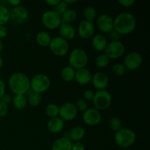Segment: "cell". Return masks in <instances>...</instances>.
<instances>
[{
	"instance_id": "1",
	"label": "cell",
	"mask_w": 150,
	"mask_h": 150,
	"mask_svg": "<svg viewBox=\"0 0 150 150\" xmlns=\"http://www.w3.org/2000/svg\"><path fill=\"white\" fill-rule=\"evenodd\" d=\"M136 27V19L133 14L123 12L114 19V29L120 35H127L132 33Z\"/></svg>"
},
{
	"instance_id": "2",
	"label": "cell",
	"mask_w": 150,
	"mask_h": 150,
	"mask_svg": "<svg viewBox=\"0 0 150 150\" xmlns=\"http://www.w3.org/2000/svg\"><path fill=\"white\" fill-rule=\"evenodd\" d=\"M8 84L10 90L16 95H25L30 89V80L26 74L20 72L10 76Z\"/></svg>"
},
{
	"instance_id": "3",
	"label": "cell",
	"mask_w": 150,
	"mask_h": 150,
	"mask_svg": "<svg viewBox=\"0 0 150 150\" xmlns=\"http://www.w3.org/2000/svg\"><path fill=\"white\" fill-rule=\"evenodd\" d=\"M89 57L83 49L77 48L73 49L69 54L68 63L75 70L84 68L88 64Z\"/></svg>"
},
{
	"instance_id": "4",
	"label": "cell",
	"mask_w": 150,
	"mask_h": 150,
	"mask_svg": "<svg viewBox=\"0 0 150 150\" xmlns=\"http://www.w3.org/2000/svg\"><path fill=\"white\" fill-rule=\"evenodd\" d=\"M136 134L129 128H121L114 135L115 143L121 148H128L136 142Z\"/></svg>"
},
{
	"instance_id": "5",
	"label": "cell",
	"mask_w": 150,
	"mask_h": 150,
	"mask_svg": "<svg viewBox=\"0 0 150 150\" xmlns=\"http://www.w3.org/2000/svg\"><path fill=\"white\" fill-rule=\"evenodd\" d=\"M51 86V79L47 75L39 73L32 77L30 80V89L37 93H43Z\"/></svg>"
},
{
	"instance_id": "6",
	"label": "cell",
	"mask_w": 150,
	"mask_h": 150,
	"mask_svg": "<svg viewBox=\"0 0 150 150\" xmlns=\"http://www.w3.org/2000/svg\"><path fill=\"white\" fill-rule=\"evenodd\" d=\"M92 101L95 108L98 111H103L109 108L112 101V98L111 94L105 89L98 90L95 92Z\"/></svg>"
},
{
	"instance_id": "7",
	"label": "cell",
	"mask_w": 150,
	"mask_h": 150,
	"mask_svg": "<svg viewBox=\"0 0 150 150\" xmlns=\"http://www.w3.org/2000/svg\"><path fill=\"white\" fill-rule=\"evenodd\" d=\"M48 47L51 52L59 57H62L67 55L70 48L68 41L60 38L59 36L51 38Z\"/></svg>"
},
{
	"instance_id": "8",
	"label": "cell",
	"mask_w": 150,
	"mask_h": 150,
	"mask_svg": "<svg viewBox=\"0 0 150 150\" xmlns=\"http://www.w3.org/2000/svg\"><path fill=\"white\" fill-rule=\"evenodd\" d=\"M42 23L45 28L51 30H54L59 27L62 22L61 16L58 14L55 10H47L42 14Z\"/></svg>"
},
{
	"instance_id": "9",
	"label": "cell",
	"mask_w": 150,
	"mask_h": 150,
	"mask_svg": "<svg viewBox=\"0 0 150 150\" xmlns=\"http://www.w3.org/2000/svg\"><path fill=\"white\" fill-rule=\"evenodd\" d=\"M104 51L109 59H116L122 57L125 51V47L121 41H111Z\"/></svg>"
},
{
	"instance_id": "10",
	"label": "cell",
	"mask_w": 150,
	"mask_h": 150,
	"mask_svg": "<svg viewBox=\"0 0 150 150\" xmlns=\"http://www.w3.org/2000/svg\"><path fill=\"white\" fill-rule=\"evenodd\" d=\"M29 13L27 9L21 5L17 6L10 11V20L13 24L20 25L29 18Z\"/></svg>"
},
{
	"instance_id": "11",
	"label": "cell",
	"mask_w": 150,
	"mask_h": 150,
	"mask_svg": "<svg viewBox=\"0 0 150 150\" xmlns=\"http://www.w3.org/2000/svg\"><path fill=\"white\" fill-rule=\"evenodd\" d=\"M143 62V57L142 54L136 51L130 52L125 56L124 59V65L129 70H136L139 69Z\"/></svg>"
},
{
	"instance_id": "12",
	"label": "cell",
	"mask_w": 150,
	"mask_h": 150,
	"mask_svg": "<svg viewBox=\"0 0 150 150\" xmlns=\"http://www.w3.org/2000/svg\"><path fill=\"white\" fill-rule=\"evenodd\" d=\"M78 110L72 103H65L59 107V117L63 121H72L77 117Z\"/></svg>"
},
{
	"instance_id": "13",
	"label": "cell",
	"mask_w": 150,
	"mask_h": 150,
	"mask_svg": "<svg viewBox=\"0 0 150 150\" xmlns=\"http://www.w3.org/2000/svg\"><path fill=\"white\" fill-rule=\"evenodd\" d=\"M98 29L103 33H109L114 29V18L107 14H101L96 18Z\"/></svg>"
},
{
	"instance_id": "14",
	"label": "cell",
	"mask_w": 150,
	"mask_h": 150,
	"mask_svg": "<svg viewBox=\"0 0 150 150\" xmlns=\"http://www.w3.org/2000/svg\"><path fill=\"white\" fill-rule=\"evenodd\" d=\"M83 122L89 126H95L99 124L102 119L100 111L96 108H87L83 112Z\"/></svg>"
},
{
	"instance_id": "15",
	"label": "cell",
	"mask_w": 150,
	"mask_h": 150,
	"mask_svg": "<svg viewBox=\"0 0 150 150\" xmlns=\"http://www.w3.org/2000/svg\"><path fill=\"white\" fill-rule=\"evenodd\" d=\"M95 31V26L91 21L82 20L78 26V35L81 39H89L93 37Z\"/></svg>"
},
{
	"instance_id": "16",
	"label": "cell",
	"mask_w": 150,
	"mask_h": 150,
	"mask_svg": "<svg viewBox=\"0 0 150 150\" xmlns=\"http://www.w3.org/2000/svg\"><path fill=\"white\" fill-rule=\"evenodd\" d=\"M92 82L93 86L98 90H104L108 86L109 79L108 76L103 72H97L92 75Z\"/></svg>"
},
{
	"instance_id": "17",
	"label": "cell",
	"mask_w": 150,
	"mask_h": 150,
	"mask_svg": "<svg viewBox=\"0 0 150 150\" xmlns=\"http://www.w3.org/2000/svg\"><path fill=\"white\" fill-rule=\"evenodd\" d=\"M92 74L89 69L81 68L76 70L75 74V80L78 83L81 85H87L92 82Z\"/></svg>"
},
{
	"instance_id": "18",
	"label": "cell",
	"mask_w": 150,
	"mask_h": 150,
	"mask_svg": "<svg viewBox=\"0 0 150 150\" xmlns=\"http://www.w3.org/2000/svg\"><path fill=\"white\" fill-rule=\"evenodd\" d=\"M58 29L59 37L65 40H70L76 36V29L73 25L70 24V23H62Z\"/></svg>"
},
{
	"instance_id": "19",
	"label": "cell",
	"mask_w": 150,
	"mask_h": 150,
	"mask_svg": "<svg viewBox=\"0 0 150 150\" xmlns=\"http://www.w3.org/2000/svg\"><path fill=\"white\" fill-rule=\"evenodd\" d=\"M64 126V122L59 117L51 118L47 124V128L51 133H59L62 131Z\"/></svg>"
},
{
	"instance_id": "20",
	"label": "cell",
	"mask_w": 150,
	"mask_h": 150,
	"mask_svg": "<svg viewBox=\"0 0 150 150\" xmlns=\"http://www.w3.org/2000/svg\"><path fill=\"white\" fill-rule=\"evenodd\" d=\"M92 45L97 51H103L108 45V40L103 35L98 34L92 37Z\"/></svg>"
},
{
	"instance_id": "21",
	"label": "cell",
	"mask_w": 150,
	"mask_h": 150,
	"mask_svg": "<svg viewBox=\"0 0 150 150\" xmlns=\"http://www.w3.org/2000/svg\"><path fill=\"white\" fill-rule=\"evenodd\" d=\"M73 142L68 139V137L59 138L54 141L51 146V150H72Z\"/></svg>"
},
{
	"instance_id": "22",
	"label": "cell",
	"mask_w": 150,
	"mask_h": 150,
	"mask_svg": "<svg viewBox=\"0 0 150 150\" xmlns=\"http://www.w3.org/2000/svg\"><path fill=\"white\" fill-rule=\"evenodd\" d=\"M85 136V130L82 127L77 126L71 129L68 133L67 137L71 142H80Z\"/></svg>"
},
{
	"instance_id": "23",
	"label": "cell",
	"mask_w": 150,
	"mask_h": 150,
	"mask_svg": "<svg viewBox=\"0 0 150 150\" xmlns=\"http://www.w3.org/2000/svg\"><path fill=\"white\" fill-rule=\"evenodd\" d=\"M13 107L17 110H23L27 105V98L26 95H15L12 99Z\"/></svg>"
},
{
	"instance_id": "24",
	"label": "cell",
	"mask_w": 150,
	"mask_h": 150,
	"mask_svg": "<svg viewBox=\"0 0 150 150\" xmlns=\"http://www.w3.org/2000/svg\"><path fill=\"white\" fill-rule=\"evenodd\" d=\"M35 39H36L37 43L42 47H48L51 40L50 35L45 31H42L37 34Z\"/></svg>"
},
{
	"instance_id": "25",
	"label": "cell",
	"mask_w": 150,
	"mask_h": 150,
	"mask_svg": "<svg viewBox=\"0 0 150 150\" xmlns=\"http://www.w3.org/2000/svg\"><path fill=\"white\" fill-rule=\"evenodd\" d=\"M28 95L27 103L32 107H37L42 102V96L41 94L32 92L29 89L26 93Z\"/></svg>"
},
{
	"instance_id": "26",
	"label": "cell",
	"mask_w": 150,
	"mask_h": 150,
	"mask_svg": "<svg viewBox=\"0 0 150 150\" xmlns=\"http://www.w3.org/2000/svg\"><path fill=\"white\" fill-rule=\"evenodd\" d=\"M75 74H76V70L70 66L64 67L62 69L61 73H60V76H61L62 80L67 82H70L74 80Z\"/></svg>"
},
{
	"instance_id": "27",
	"label": "cell",
	"mask_w": 150,
	"mask_h": 150,
	"mask_svg": "<svg viewBox=\"0 0 150 150\" xmlns=\"http://www.w3.org/2000/svg\"><path fill=\"white\" fill-rule=\"evenodd\" d=\"M62 22L65 23H70L74 22L77 18V13L75 10L73 9H68L62 16Z\"/></svg>"
},
{
	"instance_id": "28",
	"label": "cell",
	"mask_w": 150,
	"mask_h": 150,
	"mask_svg": "<svg viewBox=\"0 0 150 150\" xmlns=\"http://www.w3.org/2000/svg\"><path fill=\"white\" fill-rule=\"evenodd\" d=\"M10 21V10L4 4H0V26H5Z\"/></svg>"
},
{
	"instance_id": "29",
	"label": "cell",
	"mask_w": 150,
	"mask_h": 150,
	"mask_svg": "<svg viewBox=\"0 0 150 150\" xmlns=\"http://www.w3.org/2000/svg\"><path fill=\"white\" fill-rule=\"evenodd\" d=\"M59 107L55 103H49L45 106V112L48 117L51 118H54L59 116Z\"/></svg>"
},
{
	"instance_id": "30",
	"label": "cell",
	"mask_w": 150,
	"mask_h": 150,
	"mask_svg": "<svg viewBox=\"0 0 150 150\" xmlns=\"http://www.w3.org/2000/svg\"><path fill=\"white\" fill-rule=\"evenodd\" d=\"M83 17L84 20L92 22V21L97 18V10L92 6H88L83 10Z\"/></svg>"
},
{
	"instance_id": "31",
	"label": "cell",
	"mask_w": 150,
	"mask_h": 150,
	"mask_svg": "<svg viewBox=\"0 0 150 150\" xmlns=\"http://www.w3.org/2000/svg\"><path fill=\"white\" fill-rule=\"evenodd\" d=\"M109 58L105 54H100L95 59V65L99 68H105L109 64Z\"/></svg>"
},
{
	"instance_id": "32",
	"label": "cell",
	"mask_w": 150,
	"mask_h": 150,
	"mask_svg": "<svg viewBox=\"0 0 150 150\" xmlns=\"http://www.w3.org/2000/svg\"><path fill=\"white\" fill-rule=\"evenodd\" d=\"M108 126L112 131L117 132L122 128V121L119 117H114L108 122Z\"/></svg>"
},
{
	"instance_id": "33",
	"label": "cell",
	"mask_w": 150,
	"mask_h": 150,
	"mask_svg": "<svg viewBox=\"0 0 150 150\" xmlns=\"http://www.w3.org/2000/svg\"><path fill=\"white\" fill-rule=\"evenodd\" d=\"M127 69L125 68V65L122 63H117L114 64L111 67V71L114 75L117 76H122L125 74Z\"/></svg>"
},
{
	"instance_id": "34",
	"label": "cell",
	"mask_w": 150,
	"mask_h": 150,
	"mask_svg": "<svg viewBox=\"0 0 150 150\" xmlns=\"http://www.w3.org/2000/svg\"><path fill=\"white\" fill-rule=\"evenodd\" d=\"M55 11L58 13L59 16H62L67 10H68V5L64 2V1H60L59 3L56 6Z\"/></svg>"
},
{
	"instance_id": "35",
	"label": "cell",
	"mask_w": 150,
	"mask_h": 150,
	"mask_svg": "<svg viewBox=\"0 0 150 150\" xmlns=\"http://www.w3.org/2000/svg\"><path fill=\"white\" fill-rule=\"evenodd\" d=\"M76 107L78 111H80L83 112L88 108V103L87 101L85 100L83 98H81L77 101L76 104Z\"/></svg>"
},
{
	"instance_id": "36",
	"label": "cell",
	"mask_w": 150,
	"mask_h": 150,
	"mask_svg": "<svg viewBox=\"0 0 150 150\" xmlns=\"http://www.w3.org/2000/svg\"><path fill=\"white\" fill-rule=\"evenodd\" d=\"M8 111V105L0 100V117H4L7 115Z\"/></svg>"
},
{
	"instance_id": "37",
	"label": "cell",
	"mask_w": 150,
	"mask_h": 150,
	"mask_svg": "<svg viewBox=\"0 0 150 150\" xmlns=\"http://www.w3.org/2000/svg\"><path fill=\"white\" fill-rule=\"evenodd\" d=\"M94 95H95V92H94L93 91L91 90V89H87V90H86L83 92V98L86 101L92 100L94 98Z\"/></svg>"
},
{
	"instance_id": "38",
	"label": "cell",
	"mask_w": 150,
	"mask_h": 150,
	"mask_svg": "<svg viewBox=\"0 0 150 150\" xmlns=\"http://www.w3.org/2000/svg\"><path fill=\"white\" fill-rule=\"evenodd\" d=\"M119 4L125 7H130L135 4V0H119Z\"/></svg>"
},
{
	"instance_id": "39",
	"label": "cell",
	"mask_w": 150,
	"mask_h": 150,
	"mask_svg": "<svg viewBox=\"0 0 150 150\" xmlns=\"http://www.w3.org/2000/svg\"><path fill=\"white\" fill-rule=\"evenodd\" d=\"M72 150H85V145L82 142H74L72 145Z\"/></svg>"
},
{
	"instance_id": "40",
	"label": "cell",
	"mask_w": 150,
	"mask_h": 150,
	"mask_svg": "<svg viewBox=\"0 0 150 150\" xmlns=\"http://www.w3.org/2000/svg\"><path fill=\"white\" fill-rule=\"evenodd\" d=\"M109 35L112 41H119V40H120V35L114 29H113L111 32H109Z\"/></svg>"
},
{
	"instance_id": "41",
	"label": "cell",
	"mask_w": 150,
	"mask_h": 150,
	"mask_svg": "<svg viewBox=\"0 0 150 150\" xmlns=\"http://www.w3.org/2000/svg\"><path fill=\"white\" fill-rule=\"evenodd\" d=\"M7 29L5 26H0V40L7 37Z\"/></svg>"
},
{
	"instance_id": "42",
	"label": "cell",
	"mask_w": 150,
	"mask_h": 150,
	"mask_svg": "<svg viewBox=\"0 0 150 150\" xmlns=\"http://www.w3.org/2000/svg\"><path fill=\"white\" fill-rule=\"evenodd\" d=\"M1 100L3 101L4 103H6L7 105V104L10 103V102H12V98H11V97H10V95L5 93L2 97H1Z\"/></svg>"
},
{
	"instance_id": "43",
	"label": "cell",
	"mask_w": 150,
	"mask_h": 150,
	"mask_svg": "<svg viewBox=\"0 0 150 150\" xmlns=\"http://www.w3.org/2000/svg\"><path fill=\"white\" fill-rule=\"evenodd\" d=\"M5 84H4V83L3 82V81L0 79V100H1V97L5 94Z\"/></svg>"
},
{
	"instance_id": "44",
	"label": "cell",
	"mask_w": 150,
	"mask_h": 150,
	"mask_svg": "<svg viewBox=\"0 0 150 150\" xmlns=\"http://www.w3.org/2000/svg\"><path fill=\"white\" fill-rule=\"evenodd\" d=\"M60 0H46L45 3L48 4L49 6H53V7H56L57 4L59 3Z\"/></svg>"
},
{
	"instance_id": "45",
	"label": "cell",
	"mask_w": 150,
	"mask_h": 150,
	"mask_svg": "<svg viewBox=\"0 0 150 150\" xmlns=\"http://www.w3.org/2000/svg\"><path fill=\"white\" fill-rule=\"evenodd\" d=\"M8 3L10 5L13 6V7H17V6L20 5V4L21 3V1L20 0H9Z\"/></svg>"
},
{
	"instance_id": "46",
	"label": "cell",
	"mask_w": 150,
	"mask_h": 150,
	"mask_svg": "<svg viewBox=\"0 0 150 150\" xmlns=\"http://www.w3.org/2000/svg\"><path fill=\"white\" fill-rule=\"evenodd\" d=\"M64 1L67 4V5L70 4H75V3L78 2L77 0H64Z\"/></svg>"
},
{
	"instance_id": "47",
	"label": "cell",
	"mask_w": 150,
	"mask_h": 150,
	"mask_svg": "<svg viewBox=\"0 0 150 150\" xmlns=\"http://www.w3.org/2000/svg\"><path fill=\"white\" fill-rule=\"evenodd\" d=\"M3 48H4V45H3L2 41H1V40H0V53H1V51H2Z\"/></svg>"
},
{
	"instance_id": "48",
	"label": "cell",
	"mask_w": 150,
	"mask_h": 150,
	"mask_svg": "<svg viewBox=\"0 0 150 150\" xmlns=\"http://www.w3.org/2000/svg\"><path fill=\"white\" fill-rule=\"evenodd\" d=\"M3 59H2V57H1V56H0V69L1 68V67H2V66H3Z\"/></svg>"
}]
</instances>
